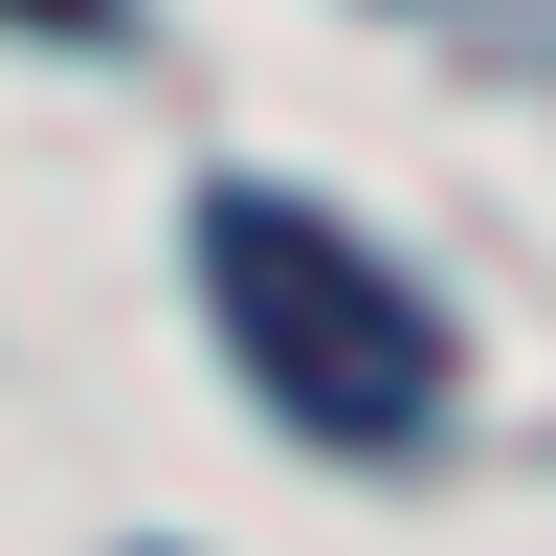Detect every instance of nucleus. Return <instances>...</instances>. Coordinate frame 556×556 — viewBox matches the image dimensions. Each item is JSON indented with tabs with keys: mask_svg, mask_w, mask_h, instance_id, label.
Here are the masks:
<instances>
[{
	"mask_svg": "<svg viewBox=\"0 0 556 556\" xmlns=\"http://www.w3.org/2000/svg\"><path fill=\"white\" fill-rule=\"evenodd\" d=\"M201 312H223V356H245V401L312 424V445H424L445 424V312L401 290L334 201H290V178H223L201 201Z\"/></svg>",
	"mask_w": 556,
	"mask_h": 556,
	"instance_id": "1",
	"label": "nucleus"
},
{
	"mask_svg": "<svg viewBox=\"0 0 556 556\" xmlns=\"http://www.w3.org/2000/svg\"><path fill=\"white\" fill-rule=\"evenodd\" d=\"M0 23H89V0H0Z\"/></svg>",
	"mask_w": 556,
	"mask_h": 556,
	"instance_id": "2",
	"label": "nucleus"
}]
</instances>
